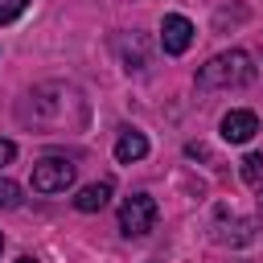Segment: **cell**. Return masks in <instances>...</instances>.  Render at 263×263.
I'll return each mask as SVG.
<instances>
[{
  "mask_svg": "<svg viewBox=\"0 0 263 263\" xmlns=\"http://www.w3.org/2000/svg\"><path fill=\"white\" fill-rule=\"evenodd\" d=\"M16 119L41 136H62V132H78L86 123V99L70 86V82H41L33 86L21 107Z\"/></svg>",
  "mask_w": 263,
  "mask_h": 263,
  "instance_id": "1",
  "label": "cell"
},
{
  "mask_svg": "<svg viewBox=\"0 0 263 263\" xmlns=\"http://www.w3.org/2000/svg\"><path fill=\"white\" fill-rule=\"evenodd\" d=\"M255 78V62L247 49H226L218 58H210L197 70V86L201 90H230V86H247Z\"/></svg>",
  "mask_w": 263,
  "mask_h": 263,
  "instance_id": "2",
  "label": "cell"
},
{
  "mask_svg": "<svg viewBox=\"0 0 263 263\" xmlns=\"http://www.w3.org/2000/svg\"><path fill=\"white\" fill-rule=\"evenodd\" d=\"M156 226V201L148 197V193H132L123 205H119V230L127 234V238H140V234H148Z\"/></svg>",
  "mask_w": 263,
  "mask_h": 263,
  "instance_id": "3",
  "label": "cell"
},
{
  "mask_svg": "<svg viewBox=\"0 0 263 263\" xmlns=\"http://www.w3.org/2000/svg\"><path fill=\"white\" fill-rule=\"evenodd\" d=\"M74 185V164L66 156H45L33 164V189L37 193H66Z\"/></svg>",
  "mask_w": 263,
  "mask_h": 263,
  "instance_id": "4",
  "label": "cell"
},
{
  "mask_svg": "<svg viewBox=\"0 0 263 263\" xmlns=\"http://www.w3.org/2000/svg\"><path fill=\"white\" fill-rule=\"evenodd\" d=\"M160 45H164V53H185L193 45V21L181 12H168L160 21Z\"/></svg>",
  "mask_w": 263,
  "mask_h": 263,
  "instance_id": "5",
  "label": "cell"
},
{
  "mask_svg": "<svg viewBox=\"0 0 263 263\" xmlns=\"http://www.w3.org/2000/svg\"><path fill=\"white\" fill-rule=\"evenodd\" d=\"M259 132V115L255 111H226L222 115V140L226 144H247Z\"/></svg>",
  "mask_w": 263,
  "mask_h": 263,
  "instance_id": "6",
  "label": "cell"
},
{
  "mask_svg": "<svg viewBox=\"0 0 263 263\" xmlns=\"http://www.w3.org/2000/svg\"><path fill=\"white\" fill-rule=\"evenodd\" d=\"M144 156H148V136L136 132V127L119 132V140H115V160H119V164H136V160H144Z\"/></svg>",
  "mask_w": 263,
  "mask_h": 263,
  "instance_id": "7",
  "label": "cell"
},
{
  "mask_svg": "<svg viewBox=\"0 0 263 263\" xmlns=\"http://www.w3.org/2000/svg\"><path fill=\"white\" fill-rule=\"evenodd\" d=\"M107 201H111V181H95V185L78 189V197H74V210H82V214H99Z\"/></svg>",
  "mask_w": 263,
  "mask_h": 263,
  "instance_id": "8",
  "label": "cell"
},
{
  "mask_svg": "<svg viewBox=\"0 0 263 263\" xmlns=\"http://www.w3.org/2000/svg\"><path fill=\"white\" fill-rule=\"evenodd\" d=\"M238 173H242V181H247V185H259V181H263V156H259V152H247Z\"/></svg>",
  "mask_w": 263,
  "mask_h": 263,
  "instance_id": "9",
  "label": "cell"
},
{
  "mask_svg": "<svg viewBox=\"0 0 263 263\" xmlns=\"http://www.w3.org/2000/svg\"><path fill=\"white\" fill-rule=\"evenodd\" d=\"M16 205H21V185L0 177V210H16Z\"/></svg>",
  "mask_w": 263,
  "mask_h": 263,
  "instance_id": "10",
  "label": "cell"
},
{
  "mask_svg": "<svg viewBox=\"0 0 263 263\" xmlns=\"http://www.w3.org/2000/svg\"><path fill=\"white\" fill-rule=\"evenodd\" d=\"M25 8H29V0H0V25H12Z\"/></svg>",
  "mask_w": 263,
  "mask_h": 263,
  "instance_id": "11",
  "label": "cell"
},
{
  "mask_svg": "<svg viewBox=\"0 0 263 263\" xmlns=\"http://www.w3.org/2000/svg\"><path fill=\"white\" fill-rule=\"evenodd\" d=\"M12 156H16V144H12V140H0V168L12 164Z\"/></svg>",
  "mask_w": 263,
  "mask_h": 263,
  "instance_id": "12",
  "label": "cell"
},
{
  "mask_svg": "<svg viewBox=\"0 0 263 263\" xmlns=\"http://www.w3.org/2000/svg\"><path fill=\"white\" fill-rule=\"evenodd\" d=\"M16 263H37V259H29V255H25V259H16Z\"/></svg>",
  "mask_w": 263,
  "mask_h": 263,
  "instance_id": "13",
  "label": "cell"
},
{
  "mask_svg": "<svg viewBox=\"0 0 263 263\" xmlns=\"http://www.w3.org/2000/svg\"><path fill=\"white\" fill-rule=\"evenodd\" d=\"M0 251H4V234H0Z\"/></svg>",
  "mask_w": 263,
  "mask_h": 263,
  "instance_id": "14",
  "label": "cell"
}]
</instances>
